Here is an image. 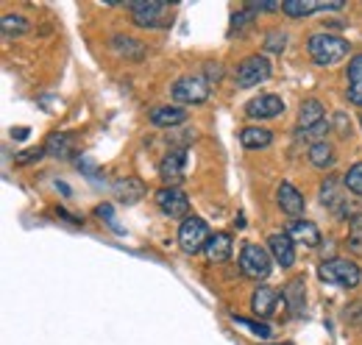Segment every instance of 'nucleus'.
Returning a JSON list of instances; mask_svg holds the SVG:
<instances>
[{"instance_id":"1","label":"nucleus","mask_w":362,"mask_h":345,"mask_svg":"<svg viewBox=\"0 0 362 345\" xmlns=\"http://www.w3.org/2000/svg\"><path fill=\"white\" fill-rule=\"evenodd\" d=\"M307 50H310V59L315 62L317 67H332L337 62H343L349 56V42L343 37H334V34H313L307 40Z\"/></svg>"},{"instance_id":"2","label":"nucleus","mask_w":362,"mask_h":345,"mask_svg":"<svg viewBox=\"0 0 362 345\" xmlns=\"http://www.w3.org/2000/svg\"><path fill=\"white\" fill-rule=\"evenodd\" d=\"M317 276L326 281V284H337V287H343V290H354V287H360L362 281V270L354 264V262H349V259H323L320 264H317Z\"/></svg>"},{"instance_id":"3","label":"nucleus","mask_w":362,"mask_h":345,"mask_svg":"<svg viewBox=\"0 0 362 345\" xmlns=\"http://www.w3.org/2000/svg\"><path fill=\"white\" fill-rule=\"evenodd\" d=\"M271 264H273L271 251H265L262 245H254V242L243 245V251H240V273L245 279H254V281L268 279L271 276Z\"/></svg>"},{"instance_id":"4","label":"nucleus","mask_w":362,"mask_h":345,"mask_svg":"<svg viewBox=\"0 0 362 345\" xmlns=\"http://www.w3.org/2000/svg\"><path fill=\"white\" fill-rule=\"evenodd\" d=\"M209 226L201 220V217L189 215L184 223H181L179 228V245L184 254H189V257H195V254H201L204 248H206V242H209Z\"/></svg>"},{"instance_id":"5","label":"nucleus","mask_w":362,"mask_h":345,"mask_svg":"<svg viewBox=\"0 0 362 345\" xmlns=\"http://www.w3.org/2000/svg\"><path fill=\"white\" fill-rule=\"evenodd\" d=\"M129 11H132V20H134L139 28H162L168 23L170 3H162V0H139V3H129Z\"/></svg>"},{"instance_id":"6","label":"nucleus","mask_w":362,"mask_h":345,"mask_svg":"<svg viewBox=\"0 0 362 345\" xmlns=\"http://www.w3.org/2000/svg\"><path fill=\"white\" fill-rule=\"evenodd\" d=\"M268 78H271V62H268V56L254 53V56L243 59L240 67H237V84L243 86V89L259 86L262 81H268Z\"/></svg>"},{"instance_id":"7","label":"nucleus","mask_w":362,"mask_h":345,"mask_svg":"<svg viewBox=\"0 0 362 345\" xmlns=\"http://www.w3.org/2000/svg\"><path fill=\"white\" fill-rule=\"evenodd\" d=\"M209 81L204 78V76H181L179 81L173 84L170 89V95H173V100H179V103H204L206 98H209Z\"/></svg>"},{"instance_id":"8","label":"nucleus","mask_w":362,"mask_h":345,"mask_svg":"<svg viewBox=\"0 0 362 345\" xmlns=\"http://www.w3.org/2000/svg\"><path fill=\"white\" fill-rule=\"evenodd\" d=\"M153 201H156V206H159L162 215L181 220V223L189 217V198L181 192L179 187H162Z\"/></svg>"},{"instance_id":"9","label":"nucleus","mask_w":362,"mask_h":345,"mask_svg":"<svg viewBox=\"0 0 362 345\" xmlns=\"http://www.w3.org/2000/svg\"><path fill=\"white\" fill-rule=\"evenodd\" d=\"M184 162H187V151L184 148H173L159 162V178L165 181V187H179L184 181Z\"/></svg>"},{"instance_id":"10","label":"nucleus","mask_w":362,"mask_h":345,"mask_svg":"<svg viewBox=\"0 0 362 345\" xmlns=\"http://www.w3.org/2000/svg\"><path fill=\"white\" fill-rule=\"evenodd\" d=\"M112 192H115L117 204L134 206V204H139V201L145 198L148 187H145V181H142V178H134V175H126V178H117V181L112 184Z\"/></svg>"},{"instance_id":"11","label":"nucleus","mask_w":362,"mask_h":345,"mask_svg":"<svg viewBox=\"0 0 362 345\" xmlns=\"http://www.w3.org/2000/svg\"><path fill=\"white\" fill-rule=\"evenodd\" d=\"M245 115L254 120H273V117L284 115V100L279 95H259L245 106Z\"/></svg>"},{"instance_id":"12","label":"nucleus","mask_w":362,"mask_h":345,"mask_svg":"<svg viewBox=\"0 0 362 345\" xmlns=\"http://www.w3.org/2000/svg\"><path fill=\"white\" fill-rule=\"evenodd\" d=\"M268 251H271V257L276 264H281V267H293V262H296V242L287 237V231H276L268 237Z\"/></svg>"},{"instance_id":"13","label":"nucleus","mask_w":362,"mask_h":345,"mask_svg":"<svg viewBox=\"0 0 362 345\" xmlns=\"http://www.w3.org/2000/svg\"><path fill=\"white\" fill-rule=\"evenodd\" d=\"M276 201H279L281 212H287V215H293V217L304 215V209H307L304 195H301L290 181H281V184H279V189H276Z\"/></svg>"},{"instance_id":"14","label":"nucleus","mask_w":362,"mask_h":345,"mask_svg":"<svg viewBox=\"0 0 362 345\" xmlns=\"http://www.w3.org/2000/svg\"><path fill=\"white\" fill-rule=\"evenodd\" d=\"M287 237H290L293 242L307 245V248H317V245L323 242L320 228H317L315 223H310V220H293V223L287 226Z\"/></svg>"},{"instance_id":"15","label":"nucleus","mask_w":362,"mask_h":345,"mask_svg":"<svg viewBox=\"0 0 362 345\" xmlns=\"http://www.w3.org/2000/svg\"><path fill=\"white\" fill-rule=\"evenodd\" d=\"M276 303H279V290H273V287H257L254 296H251V309L262 320L276 312Z\"/></svg>"},{"instance_id":"16","label":"nucleus","mask_w":362,"mask_h":345,"mask_svg":"<svg viewBox=\"0 0 362 345\" xmlns=\"http://www.w3.org/2000/svg\"><path fill=\"white\" fill-rule=\"evenodd\" d=\"M346 95L354 106H362V53H357L351 62H349V70H346Z\"/></svg>"},{"instance_id":"17","label":"nucleus","mask_w":362,"mask_h":345,"mask_svg":"<svg viewBox=\"0 0 362 345\" xmlns=\"http://www.w3.org/2000/svg\"><path fill=\"white\" fill-rule=\"evenodd\" d=\"M204 254H206V259H209L212 264H223V262H228V257H231V237H228L226 231L212 234L209 242H206V248H204Z\"/></svg>"},{"instance_id":"18","label":"nucleus","mask_w":362,"mask_h":345,"mask_svg":"<svg viewBox=\"0 0 362 345\" xmlns=\"http://www.w3.org/2000/svg\"><path fill=\"white\" fill-rule=\"evenodd\" d=\"M184 120H187V112L179 106H156L151 112V123L156 129H173V126H181Z\"/></svg>"},{"instance_id":"19","label":"nucleus","mask_w":362,"mask_h":345,"mask_svg":"<svg viewBox=\"0 0 362 345\" xmlns=\"http://www.w3.org/2000/svg\"><path fill=\"white\" fill-rule=\"evenodd\" d=\"M304 276H296L293 281H287V287L281 290V301L290 306V312L293 315H301V309H304Z\"/></svg>"},{"instance_id":"20","label":"nucleus","mask_w":362,"mask_h":345,"mask_svg":"<svg viewBox=\"0 0 362 345\" xmlns=\"http://www.w3.org/2000/svg\"><path fill=\"white\" fill-rule=\"evenodd\" d=\"M240 142L248 151H262L273 142V134L268 129H262V126H248V129L240 131Z\"/></svg>"},{"instance_id":"21","label":"nucleus","mask_w":362,"mask_h":345,"mask_svg":"<svg viewBox=\"0 0 362 345\" xmlns=\"http://www.w3.org/2000/svg\"><path fill=\"white\" fill-rule=\"evenodd\" d=\"M45 153L47 156H56V159H67L73 153V136L67 131H56L45 139Z\"/></svg>"},{"instance_id":"22","label":"nucleus","mask_w":362,"mask_h":345,"mask_svg":"<svg viewBox=\"0 0 362 345\" xmlns=\"http://www.w3.org/2000/svg\"><path fill=\"white\" fill-rule=\"evenodd\" d=\"M307 156H310V165H313V168H317V170H329V168L334 165V159H337V156H334V148H332L326 139H317V142H313Z\"/></svg>"},{"instance_id":"23","label":"nucleus","mask_w":362,"mask_h":345,"mask_svg":"<svg viewBox=\"0 0 362 345\" xmlns=\"http://www.w3.org/2000/svg\"><path fill=\"white\" fill-rule=\"evenodd\" d=\"M323 123V103L320 100H304L301 103V112H298V126H301V134L310 129H315Z\"/></svg>"},{"instance_id":"24","label":"nucleus","mask_w":362,"mask_h":345,"mask_svg":"<svg viewBox=\"0 0 362 345\" xmlns=\"http://www.w3.org/2000/svg\"><path fill=\"white\" fill-rule=\"evenodd\" d=\"M320 204L329 206V209H334L337 215H343V206H340V204H346V198L337 192V178L329 175V178L320 184Z\"/></svg>"},{"instance_id":"25","label":"nucleus","mask_w":362,"mask_h":345,"mask_svg":"<svg viewBox=\"0 0 362 345\" xmlns=\"http://www.w3.org/2000/svg\"><path fill=\"white\" fill-rule=\"evenodd\" d=\"M281 11L287 17H293V20H301V17L313 14V11H320V3H313V0H284Z\"/></svg>"},{"instance_id":"26","label":"nucleus","mask_w":362,"mask_h":345,"mask_svg":"<svg viewBox=\"0 0 362 345\" xmlns=\"http://www.w3.org/2000/svg\"><path fill=\"white\" fill-rule=\"evenodd\" d=\"M0 28H3V40H11V37L25 34V31H28V23H25V17H20V14H3Z\"/></svg>"},{"instance_id":"27","label":"nucleus","mask_w":362,"mask_h":345,"mask_svg":"<svg viewBox=\"0 0 362 345\" xmlns=\"http://www.w3.org/2000/svg\"><path fill=\"white\" fill-rule=\"evenodd\" d=\"M112 47H115L120 56H126V59H142V47H139V42L132 40V37H115V40H112Z\"/></svg>"},{"instance_id":"28","label":"nucleus","mask_w":362,"mask_h":345,"mask_svg":"<svg viewBox=\"0 0 362 345\" xmlns=\"http://www.w3.org/2000/svg\"><path fill=\"white\" fill-rule=\"evenodd\" d=\"M343 187L349 192H354V195H362V162L349 168V172L343 175Z\"/></svg>"},{"instance_id":"29","label":"nucleus","mask_w":362,"mask_h":345,"mask_svg":"<svg viewBox=\"0 0 362 345\" xmlns=\"http://www.w3.org/2000/svg\"><path fill=\"white\" fill-rule=\"evenodd\" d=\"M234 323L237 326H243V329H248L251 334H257V337H262V340H268L273 332L271 326H265V323H257V320H245V317H234Z\"/></svg>"},{"instance_id":"30","label":"nucleus","mask_w":362,"mask_h":345,"mask_svg":"<svg viewBox=\"0 0 362 345\" xmlns=\"http://www.w3.org/2000/svg\"><path fill=\"white\" fill-rule=\"evenodd\" d=\"M284 47H287V34H284V31H268V37H265V50L281 53Z\"/></svg>"},{"instance_id":"31","label":"nucleus","mask_w":362,"mask_h":345,"mask_svg":"<svg viewBox=\"0 0 362 345\" xmlns=\"http://www.w3.org/2000/svg\"><path fill=\"white\" fill-rule=\"evenodd\" d=\"M42 156H47L45 148H28V151H20L17 156H14V165H31V162H40Z\"/></svg>"},{"instance_id":"32","label":"nucleus","mask_w":362,"mask_h":345,"mask_svg":"<svg viewBox=\"0 0 362 345\" xmlns=\"http://www.w3.org/2000/svg\"><path fill=\"white\" fill-rule=\"evenodd\" d=\"M349 242H351V248H354V251H360V254H362V217L360 215L351 217V231H349Z\"/></svg>"},{"instance_id":"33","label":"nucleus","mask_w":362,"mask_h":345,"mask_svg":"<svg viewBox=\"0 0 362 345\" xmlns=\"http://www.w3.org/2000/svg\"><path fill=\"white\" fill-rule=\"evenodd\" d=\"M221 76H223V67H221V64H206V70H204V78H206L209 84H212V81L218 84V81H221Z\"/></svg>"},{"instance_id":"34","label":"nucleus","mask_w":362,"mask_h":345,"mask_svg":"<svg viewBox=\"0 0 362 345\" xmlns=\"http://www.w3.org/2000/svg\"><path fill=\"white\" fill-rule=\"evenodd\" d=\"M334 123H337V126H340V134H343V136H349V134H351V123H349V120H346V115H343V112H337V115H334Z\"/></svg>"},{"instance_id":"35","label":"nucleus","mask_w":362,"mask_h":345,"mask_svg":"<svg viewBox=\"0 0 362 345\" xmlns=\"http://www.w3.org/2000/svg\"><path fill=\"white\" fill-rule=\"evenodd\" d=\"M332 129V126H329V120H323V123H320V126H315V129H310V131H304V136H323V134H326V131Z\"/></svg>"},{"instance_id":"36","label":"nucleus","mask_w":362,"mask_h":345,"mask_svg":"<svg viewBox=\"0 0 362 345\" xmlns=\"http://www.w3.org/2000/svg\"><path fill=\"white\" fill-rule=\"evenodd\" d=\"M95 215H98V217H109V220H115V217H112V206H109V204H103V206H98V209H95Z\"/></svg>"},{"instance_id":"37","label":"nucleus","mask_w":362,"mask_h":345,"mask_svg":"<svg viewBox=\"0 0 362 345\" xmlns=\"http://www.w3.org/2000/svg\"><path fill=\"white\" fill-rule=\"evenodd\" d=\"M11 136H17V139H25V136H28V129H23V126H20V129L11 131Z\"/></svg>"},{"instance_id":"38","label":"nucleus","mask_w":362,"mask_h":345,"mask_svg":"<svg viewBox=\"0 0 362 345\" xmlns=\"http://www.w3.org/2000/svg\"><path fill=\"white\" fill-rule=\"evenodd\" d=\"M360 123H362V117H360Z\"/></svg>"}]
</instances>
